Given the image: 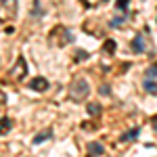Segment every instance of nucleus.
Returning a JSON list of instances; mask_svg holds the SVG:
<instances>
[{"label": "nucleus", "mask_w": 157, "mask_h": 157, "mask_svg": "<svg viewBox=\"0 0 157 157\" xmlns=\"http://www.w3.org/2000/svg\"><path fill=\"white\" fill-rule=\"evenodd\" d=\"M128 4H130V0H115V9L121 11V13L128 11Z\"/></svg>", "instance_id": "obj_15"}, {"label": "nucleus", "mask_w": 157, "mask_h": 157, "mask_svg": "<svg viewBox=\"0 0 157 157\" xmlns=\"http://www.w3.org/2000/svg\"><path fill=\"white\" fill-rule=\"evenodd\" d=\"M90 59V52L88 50H75V55H73V61L75 63H82V61H88Z\"/></svg>", "instance_id": "obj_11"}, {"label": "nucleus", "mask_w": 157, "mask_h": 157, "mask_svg": "<svg viewBox=\"0 0 157 157\" xmlns=\"http://www.w3.org/2000/svg\"><path fill=\"white\" fill-rule=\"evenodd\" d=\"M29 88L36 90V92H44V90H48V80L42 78V75H38V78H34V80L29 82Z\"/></svg>", "instance_id": "obj_4"}, {"label": "nucleus", "mask_w": 157, "mask_h": 157, "mask_svg": "<svg viewBox=\"0 0 157 157\" xmlns=\"http://www.w3.org/2000/svg\"><path fill=\"white\" fill-rule=\"evenodd\" d=\"M67 94H69V98L75 101V103L84 101V98L90 94V84H88V80H84V78H75L71 84H69Z\"/></svg>", "instance_id": "obj_1"}, {"label": "nucleus", "mask_w": 157, "mask_h": 157, "mask_svg": "<svg viewBox=\"0 0 157 157\" xmlns=\"http://www.w3.org/2000/svg\"><path fill=\"white\" fill-rule=\"evenodd\" d=\"M48 138H52V130L46 128V130L38 132L36 136H34V140H32V143H34V145H42V143H44V140H48Z\"/></svg>", "instance_id": "obj_7"}, {"label": "nucleus", "mask_w": 157, "mask_h": 157, "mask_svg": "<svg viewBox=\"0 0 157 157\" xmlns=\"http://www.w3.org/2000/svg\"><path fill=\"white\" fill-rule=\"evenodd\" d=\"M17 13V0H2L0 2V17L2 19H13Z\"/></svg>", "instance_id": "obj_3"}, {"label": "nucleus", "mask_w": 157, "mask_h": 157, "mask_svg": "<svg viewBox=\"0 0 157 157\" xmlns=\"http://www.w3.org/2000/svg\"><path fill=\"white\" fill-rule=\"evenodd\" d=\"M48 42L55 44V46H65V44L73 42V34L69 32V27L57 25V27H52V32L48 34Z\"/></svg>", "instance_id": "obj_2"}, {"label": "nucleus", "mask_w": 157, "mask_h": 157, "mask_svg": "<svg viewBox=\"0 0 157 157\" xmlns=\"http://www.w3.org/2000/svg\"><path fill=\"white\" fill-rule=\"evenodd\" d=\"M151 124H153V130H157V115L153 117V120H151Z\"/></svg>", "instance_id": "obj_20"}, {"label": "nucleus", "mask_w": 157, "mask_h": 157, "mask_svg": "<svg viewBox=\"0 0 157 157\" xmlns=\"http://www.w3.org/2000/svg\"><path fill=\"white\" fill-rule=\"evenodd\" d=\"M34 6H36V9L32 11V15H38V17H42V15H44V11L40 9V0H36V4H34Z\"/></svg>", "instance_id": "obj_19"}, {"label": "nucleus", "mask_w": 157, "mask_h": 157, "mask_svg": "<svg viewBox=\"0 0 157 157\" xmlns=\"http://www.w3.org/2000/svg\"><path fill=\"white\" fill-rule=\"evenodd\" d=\"M124 21H126V17H113V19L109 21V27H113V29H115V27H121Z\"/></svg>", "instance_id": "obj_14"}, {"label": "nucleus", "mask_w": 157, "mask_h": 157, "mask_svg": "<svg viewBox=\"0 0 157 157\" xmlns=\"http://www.w3.org/2000/svg\"><path fill=\"white\" fill-rule=\"evenodd\" d=\"M11 128H13L11 117H0V136H2V134H6Z\"/></svg>", "instance_id": "obj_10"}, {"label": "nucleus", "mask_w": 157, "mask_h": 157, "mask_svg": "<svg viewBox=\"0 0 157 157\" xmlns=\"http://www.w3.org/2000/svg\"><path fill=\"white\" fill-rule=\"evenodd\" d=\"M145 73H147V80H153V78L157 75V63L153 65V67H149V69H147Z\"/></svg>", "instance_id": "obj_17"}, {"label": "nucleus", "mask_w": 157, "mask_h": 157, "mask_svg": "<svg viewBox=\"0 0 157 157\" xmlns=\"http://www.w3.org/2000/svg\"><path fill=\"white\" fill-rule=\"evenodd\" d=\"M98 92H101L103 97H109V94H111V88H109L107 84H101V88H98Z\"/></svg>", "instance_id": "obj_18"}, {"label": "nucleus", "mask_w": 157, "mask_h": 157, "mask_svg": "<svg viewBox=\"0 0 157 157\" xmlns=\"http://www.w3.org/2000/svg\"><path fill=\"white\" fill-rule=\"evenodd\" d=\"M86 109H88V113H90L92 117H97V115H101V111H103L98 103H90V105H88V107H86Z\"/></svg>", "instance_id": "obj_13"}, {"label": "nucleus", "mask_w": 157, "mask_h": 157, "mask_svg": "<svg viewBox=\"0 0 157 157\" xmlns=\"http://www.w3.org/2000/svg\"><path fill=\"white\" fill-rule=\"evenodd\" d=\"M4 101H6V97H4V92L0 90V103H4Z\"/></svg>", "instance_id": "obj_21"}, {"label": "nucleus", "mask_w": 157, "mask_h": 157, "mask_svg": "<svg viewBox=\"0 0 157 157\" xmlns=\"http://www.w3.org/2000/svg\"><path fill=\"white\" fill-rule=\"evenodd\" d=\"M13 78H17V80H21V78H25V73H27V65H25V59L23 57H19V61H17V65L13 67Z\"/></svg>", "instance_id": "obj_5"}, {"label": "nucleus", "mask_w": 157, "mask_h": 157, "mask_svg": "<svg viewBox=\"0 0 157 157\" xmlns=\"http://www.w3.org/2000/svg\"><path fill=\"white\" fill-rule=\"evenodd\" d=\"M103 50H105V52H113V50H115V40H105Z\"/></svg>", "instance_id": "obj_16"}, {"label": "nucleus", "mask_w": 157, "mask_h": 157, "mask_svg": "<svg viewBox=\"0 0 157 157\" xmlns=\"http://www.w3.org/2000/svg\"><path fill=\"white\" fill-rule=\"evenodd\" d=\"M130 46H132V50H134V52H138V55H140V52H145V50H147L145 38L140 36V34H138V36H134V40H132V44H130Z\"/></svg>", "instance_id": "obj_6"}, {"label": "nucleus", "mask_w": 157, "mask_h": 157, "mask_svg": "<svg viewBox=\"0 0 157 157\" xmlns=\"http://www.w3.org/2000/svg\"><path fill=\"white\" fill-rule=\"evenodd\" d=\"M138 134H140V130L138 128H132V130H128V132H124L120 136V143H132L134 138H138Z\"/></svg>", "instance_id": "obj_8"}, {"label": "nucleus", "mask_w": 157, "mask_h": 157, "mask_svg": "<svg viewBox=\"0 0 157 157\" xmlns=\"http://www.w3.org/2000/svg\"><path fill=\"white\" fill-rule=\"evenodd\" d=\"M103 151H105V149H103V145H101V143H90V145H88V155H90V157L103 155Z\"/></svg>", "instance_id": "obj_9"}, {"label": "nucleus", "mask_w": 157, "mask_h": 157, "mask_svg": "<svg viewBox=\"0 0 157 157\" xmlns=\"http://www.w3.org/2000/svg\"><path fill=\"white\" fill-rule=\"evenodd\" d=\"M145 90L149 94H157V82L155 80H145Z\"/></svg>", "instance_id": "obj_12"}]
</instances>
